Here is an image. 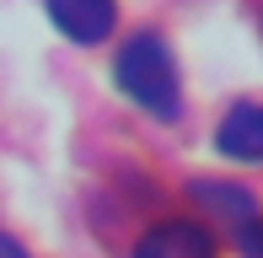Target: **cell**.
<instances>
[{
  "instance_id": "1",
  "label": "cell",
  "mask_w": 263,
  "mask_h": 258,
  "mask_svg": "<svg viewBox=\"0 0 263 258\" xmlns=\"http://www.w3.org/2000/svg\"><path fill=\"white\" fill-rule=\"evenodd\" d=\"M113 70H118V86H124L145 113L177 119V108H183V97H177V65H172V54H166V43L156 32H135V38L118 49Z\"/></svg>"
},
{
  "instance_id": "2",
  "label": "cell",
  "mask_w": 263,
  "mask_h": 258,
  "mask_svg": "<svg viewBox=\"0 0 263 258\" xmlns=\"http://www.w3.org/2000/svg\"><path fill=\"white\" fill-rule=\"evenodd\" d=\"M135 258H215V237L199 220H161L135 242Z\"/></svg>"
},
{
  "instance_id": "3",
  "label": "cell",
  "mask_w": 263,
  "mask_h": 258,
  "mask_svg": "<svg viewBox=\"0 0 263 258\" xmlns=\"http://www.w3.org/2000/svg\"><path fill=\"white\" fill-rule=\"evenodd\" d=\"M49 22L76 43H102L113 32L118 11H113V0H49Z\"/></svg>"
},
{
  "instance_id": "4",
  "label": "cell",
  "mask_w": 263,
  "mask_h": 258,
  "mask_svg": "<svg viewBox=\"0 0 263 258\" xmlns=\"http://www.w3.org/2000/svg\"><path fill=\"white\" fill-rule=\"evenodd\" d=\"M215 145L231 161H263V102H236L215 129Z\"/></svg>"
},
{
  "instance_id": "5",
  "label": "cell",
  "mask_w": 263,
  "mask_h": 258,
  "mask_svg": "<svg viewBox=\"0 0 263 258\" xmlns=\"http://www.w3.org/2000/svg\"><path fill=\"white\" fill-rule=\"evenodd\" d=\"M194 199L210 210V215H220L231 231H247L258 220V205H253V194L247 189H236V183H199Z\"/></svg>"
},
{
  "instance_id": "6",
  "label": "cell",
  "mask_w": 263,
  "mask_h": 258,
  "mask_svg": "<svg viewBox=\"0 0 263 258\" xmlns=\"http://www.w3.org/2000/svg\"><path fill=\"white\" fill-rule=\"evenodd\" d=\"M242 253H247V258H263V215L242 231Z\"/></svg>"
},
{
  "instance_id": "7",
  "label": "cell",
  "mask_w": 263,
  "mask_h": 258,
  "mask_svg": "<svg viewBox=\"0 0 263 258\" xmlns=\"http://www.w3.org/2000/svg\"><path fill=\"white\" fill-rule=\"evenodd\" d=\"M0 258H32L27 248H22L16 237H6V231H0Z\"/></svg>"
}]
</instances>
